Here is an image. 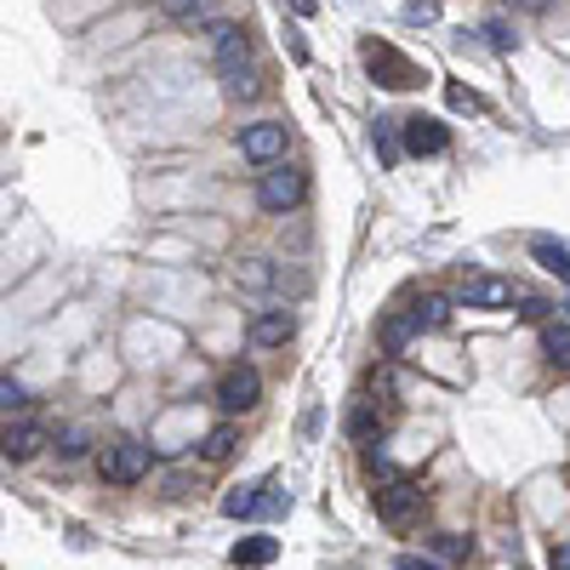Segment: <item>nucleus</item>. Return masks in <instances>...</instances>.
<instances>
[{
	"label": "nucleus",
	"mask_w": 570,
	"mask_h": 570,
	"mask_svg": "<svg viewBox=\"0 0 570 570\" xmlns=\"http://www.w3.org/2000/svg\"><path fill=\"white\" fill-rule=\"evenodd\" d=\"M371 502H377V519L388 531H411L416 519H423V508H428L423 485H411V480H383L377 490H371Z\"/></svg>",
	"instance_id": "obj_1"
},
{
	"label": "nucleus",
	"mask_w": 570,
	"mask_h": 570,
	"mask_svg": "<svg viewBox=\"0 0 570 570\" xmlns=\"http://www.w3.org/2000/svg\"><path fill=\"white\" fill-rule=\"evenodd\" d=\"M211 46H217V69L252 63V40H245V29H234V23H211Z\"/></svg>",
	"instance_id": "obj_10"
},
{
	"label": "nucleus",
	"mask_w": 570,
	"mask_h": 570,
	"mask_svg": "<svg viewBox=\"0 0 570 570\" xmlns=\"http://www.w3.org/2000/svg\"><path fill=\"white\" fill-rule=\"evenodd\" d=\"M360 58H365V69L377 74L388 92H411V86H423V81H428V74L416 69L405 52H393L388 40H365V46H360Z\"/></svg>",
	"instance_id": "obj_2"
},
{
	"label": "nucleus",
	"mask_w": 570,
	"mask_h": 570,
	"mask_svg": "<svg viewBox=\"0 0 570 570\" xmlns=\"http://www.w3.org/2000/svg\"><path fill=\"white\" fill-rule=\"evenodd\" d=\"M411 319L423 331H445V326H451V296H423V303L411 308Z\"/></svg>",
	"instance_id": "obj_14"
},
{
	"label": "nucleus",
	"mask_w": 570,
	"mask_h": 570,
	"mask_svg": "<svg viewBox=\"0 0 570 570\" xmlns=\"http://www.w3.org/2000/svg\"><path fill=\"white\" fill-rule=\"evenodd\" d=\"M393 126H400V120H377V126H371V148H377L383 166L400 160V137H393Z\"/></svg>",
	"instance_id": "obj_19"
},
{
	"label": "nucleus",
	"mask_w": 570,
	"mask_h": 570,
	"mask_svg": "<svg viewBox=\"0 0 570 570\" xmlns=\"http://www.w3.org/2000/svg\"><path fill=\"white\" fill-rule=\"evenodd\" d=\"M542 354L559 371H570V326H542Z\"/></svg>",
	"instance_id": "obj_18"
},
{
	"label": "nucleus",
	"mask_w": 570,
	"mask_h": 570,
	"mask_svg": "<svg viewBox=\"0 0 570 570\" xmlns=\"http://www.w3.org/2000/svg\"><path fill=\"white\" fill-rule=\"evenodd\" d=\"M451 109H480V97L462 92V86H451Z\"/></svg>",
	"instance_id": "obj_28"
},
{
	"label": "nucleus",
	"mask_w": 570,
	"mask_h": 570,
	"mask_svg": "<svg viewBox=\"0 0 570 570\" xmlns=\"http://www.w3.org/2000/svg\"><path fill=\"white\" fill-rule=\"evenodd\" d=\"M531 252H536V263L548 268V275H559V280L570 286V252H565V245H554V240H536Z\"/></svg>",
	"instance_id": "obj_17"
},
{
	"label": "nucleus",
	"mask_w": 570,
	"mask_h": 570,
	"mask_svg": "<svg viewBox=\"0 0 570 570\" xmlns=\"http://www.w3.org/2000/svg\"><path fill=\"white\" fill-rule=\"evenodd\" d=\"M393 570H439V565H428V559H400Z\"/></svg>",
	"instance_id": "obj_30"
},
{
	"label": "nucleus",
	"mask_w": 570,
	"mask_h": 570,
	"mask_svg": "<svg viewBox=\"0 0 570 570\" xmlns=\"http://www.w3.org/2000/svg\"><path fill=\"white\" fill-rule=\"evenodd\" d=\"M548 570H570V542H559V548L548 554Z\"/></svg>",
	"instance_id": "obj_29"
},
{
	"label": "nucleus",
	"mask_w": 570,
	"mask_h": 570,
	"mask_svg": "<svg viewBox=\"0 0 570 570\" xmlns=\"http://www.w3.org/2000/svg\"><path fill=\"white\" fill-rule=\"evenodd\" d=\"M485 35H490L497 52H513V29H508V23H485Z\"/></svg>",
	"instance_id": "obj_24"
},
{
	"label": "nucleus",
	"mask_w": 570,
	"mask_h": 570,
	"mask_svg": "<svg viewBox=\"0 0 570 570\" xmlns=\"http://www.w3.org/2000/svg\"><path fill=\"white\" fill-rule=\"evenodd\" d=\"M303 194H308L303 171H296V166H275V171H263V183H257V206L263 211H291Z\"/></svg>",
	"instance_id": "obj_4"
},
{
	"label": "nucleus",
	"mask_w": 570,
	"mask_h": 570,
	"mask_svg": "<svg viewBox=\"0 0 570 570\" xmlns=\"http://www.w3.org/2000/svg\"><path fill=\"white\" fill-rule=\"evenodd\" d=\"M160 12L166 17H194V12H201V0H160Z\"/></svg>",
	"instance_id": "obj_25"
},
{
	"label": "nucleus",
	"mask_w": 570,
	"mask_h": 570,
	"mask_svg": "<svg viewBox=\"0 0 570 570\" xmlns=\"http://www.w3.org/2000/svg\"><path fill=\"white\" fill-rule=\"evenodd\" d=\"M40 439H46L40 423H12V416H7V457L12 462H29L40 451Z\"/></svg>",
	"instance_id": "obj_12"
},
{
	"label": "nucleus",
	"mask_w": 570,
	"mask_h": 570,
	"mask_svg": "<svg viewBox=\"0 0 570 570\" xmlns=\"http://www.w3.org/2000/svg\"><path fill=\"white\" fill-rule=\"evenodd\" d=\"M234 445H240V428H234V423H217V428L206 434V445H201V457H206V462H229Z\"/></svg>",
	"instance_id": "obj_15"
},
{
	"label": "nucleus",
	"mask_w": 570,
	"mask_h": 570,
	"mask_svg": "<svg viewBox=\"0 0 570 570\" xmlns=\"http://www.w3.org/2000/svg\"><path fill=\"white\" fill-rule=\"evenodd\" d=\"M416 331H423V326H416L411 314H388V319H383V354H405Z\"/></svg>",
	"instance_id": "obj_13"
},
{
	"label": "nucleus",
	"mask_w": 570,
	"mask_h": 570,
	"mask_svg": "<svg viewBox=\"0 0 570 570\" xmlns=\"http://www.w3.org/2000/svg\"><path fill=\"white\" fill-rule=\"evenodd\" d=\"M434 17H439L434 0H411V7H405V23H434Z\"/></svg>",
	"instance_id": "obj_23"
},
{
	"label": "nucleus",
	"mask_w": 570,
	"mask_h": 570,
	"mask_svg": "<svg viewBox=\"0 0 570 570\" xmlns=\"http://www.w3.org/2000/svg\"><path fill=\"white\" fill-rule=\"evenodd\" d=\"M519 7H531V12H542V7H548V0H519Z\"/></svg>",
	"instance_id": "obj_32"
},
{
	"label": "nucleus",
	"mask_w": 570,
	"mask_h": 570,
	"mask_svg": "<svg viewBox=\"0 0 570 570\" xmlns=\"http://www.w3.org/2000/svg\"><path fill=\"white\" fill-rule=\"evenodd\" d=\"M234 565H268L275 559V536H252V542H234Z\"/></svg>",
	"instance_id": "obj_20"
},
{
	"label": "nucleus",
	"mask_w": 570,
	"mask_h": 570,
	"mask_svg": "<svg viewBox=\"0 0 570 570\" xmlns=\"http://www.w3.org/2000/svg\"><path fill=\"white\" fill-rule=\"evenodd\" d=\"M291 331H296L291 308H263L252 319V349H280V342H291Z\"/></svg>",
	"instance_id": "obj_9"
},
{
	"label": "nucleus",
	"mask_w": 570,
	"mask_h": 570,
	"mask_svg": "<svg viewBox=\"0 0 570 570\" xmlns=\"http://www.w3.org/2000/svg\"><path fill=\"white\" fill-rule=\"evenodd\" d=\"M286 508H291V502L280 497V490H268V497L257 502V513H268V519H275V513H286Z\"/></svg>",
	"instance_id": "obj_27"
},
{
	"label": "nucleus",
	"mask_w": 570,
	"mask_h": 570,
	"mask_svg": "<svg viewBox=\"0 0 570 570\" xmlns=\"http://www.w3.org/2000/svg\"><path fill=\"white\" fill-rule=\"evenodd\" d=\"M434 548H439L445 559H457V554H468V542H462V536H434Z\"/></svg>",
	"instance_id": "obj_26"
},
{
	"label": "nucleus",
	"mask_w": 570,
	"mask_h": 570,
	"mask_svg": "<svg viewBox=\"0 0 570 570\" xmlns=\"http://www.w3.org/2000/svg\"><path fill=\"white\" fill-rule=\"evenodd\" d=\"M400 132H405V148H411V155H445V148H451V132H445L439 120H428V114L400 120Z\"/></svg>",
	"instance_id": "obj_8"
},
{
	"label": "nucleus",
	"mask_w": 570,
	"mask_h": 570,
	"mask_svg": "<svg viewBox=\"0 0 570 570\" xmlns=\"http://www.w3.org/2000/svg\"><path fill=\"white\" fill-rule=\"evenodd\" d=\"M234 280H240V286H245V291H268V286H275V280H280V275H275V268H268V263H263V257H245V263H240V268H234Z\"/></svg>",
	"instance_id": "obj_16"
},
{
	"label": "nucleus",
	"mask_w": 570,
	"mask_h": 570,
	"mask_svg": "<svg viewBox=\"0 0 570 570\" xmlns=\"http://www.w3.org/2000/svg\"><path fill=\"white\" fill-rule=\"evenodd\" d=\"M97 474H104L109 485H137V480H148V445H137V439L104 445V451H97Z\"/></svg>",
	"instance_id": "obj_3"
},
{
	"label": "nucleus",
	"mask_w": 570,
	"mask_h": 570,
	"mask_svg": "<svg viewBox=\"0 0 570 570\" xmlns=\"http://www.w3.org/2000/svg\"><path fill=\"white\" fill-rule=\"evenodd\" d=\"M257 400H263L257 365H229V371H222V383H217V405L222 411H252Z\"/></svg>",
	"instance_id": "obj_6"
},
{
	"label": "nucleus",
	"mask_w": 570,
	"mask_h": 570,
	"mask_svg": "<svg viewBox=\"0 0 570 570\" xmlns=\"http://www.w3.org/2000/svg\"><path fill=\"white\" fill-rule=\"evenodd\" d=\"M257 490L252 485H240V490H229V497H222V513H229V519H245V513H257Z\"/></svg>",
	"instance_id": "obj_21"
},
{
	"label": "nucleus",
	"mask_w": 570,
	"mask_h": 570,
	"mask_svg": "<svg viewBox=\"0 0 570 570\" xmlns=\"http://www.w3.org/2000/svg\"><path fill=\"white\" fill-rule=\"evenodd\" d=\"M291 12H303V17H314V0H291Z\"/></svg>",
	"instance_id": "obj_31"
},
{
	"label": "nucleus",
	"mask_w": 570,
	"mask_h": 570,
	"mask_svg": "<svg viewBox=\"0 0 570 570\" xmlns=\"http://www.w3.org/2000/svg\"><path fill=\"white\" fill-rule=\"evenodd\" d=\"M457 303L462 308H485V314L513 308V280H502V275H474V280H462Z\"/></svg>",
	"instance_id": "obj_7"
},
{
	"label": "nucleus",
	"mask_w": 570,
	"mask_h": 570,
	"mask_svg": "<svg viewBox=\"0 0 570 570\" xmlns=\"http://www.w3.org/2000/svg\"><path fill=\"white\" fill-rule=\"evenodd\" d=\"M240 155L252 160V166H280V160H286V126H280V120L240 126Z\"/></svg>",
	"instance_id": "obj_5"
},
{
	"label": "nucleus",
	"mask_w": 570,
	"mask_h": 570,
	"mask_svg": "<svg viewBox=\"0 0 570 570\" xmlns=\"http://www.w3.org/2000/svg\"><path fill=\"white\" fill-rule=\"evenodd\" d=\"M0 405H7V416H12V411H23V405H29V393H23V388L7 377V383H0Z\"/></svg>",
	"instance_id": "obj_22"
},
{
	"label": "nucleus",
	"mask_w": 570,
	"mask_h": 570,
	"mask_svg": "<svg viewBox=\"0 0 570 570\" xmlns=\"http://www.w3.org/2000/svg\"><path fill=\"white\" fill-rule=\"evenodd\" d=\"M222 97H229V104H257V97H263V81H257V69H252V63H240V69H222Z\"/></svg>",
	"instance_id": "obj_11"
}]
</instances>
